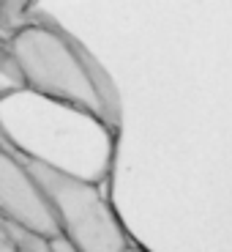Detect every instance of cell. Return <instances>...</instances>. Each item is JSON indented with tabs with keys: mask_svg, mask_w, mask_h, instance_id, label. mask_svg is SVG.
Instances as JSON below:
<instances>
[{
	"mask_svg": "<svg viewBox=\"0 0 232 252\" xmlns=\"http://www.w3.org/2000/svg\"><path fill=\"white\" fill-rule=\"evenodd\" d=\"M6 47L22 88L69 104L109 129L118 126L120 104L112 80L71 33L50 19H33L8 38Z\"/></svg>",
	"mask_w": 232,
	"mask_h": 252,
	"instance_id": "6da1fadb",
	"label": "cell"
},
{
	"mask_svg": "<svg viewBox=\"0 0 232 252\" xmlns=\"http://www.w3.org/2000/svg\"><path fill=\"white\" fill-rule=\"evenodd\" d=\"M22 88V80H19V71L14 66L11 55H8V47L6 41L0 38V99H6L11 96L14 91Z\"/></svg>",
	"mask_w": 232,
	"mask_h": 252,
	"instance_id": "277c9868",
	"label": "cell"
},
{
	"mask_svg": "<svg viewBox=\"0 0 232 252\" xmlns=\"http://www.w3.org/2000/svg\"><path fill=\"white\" fill-rule=\"evenodd\" d=\"M0 148H6V151H11V154H25L22 148H19L17 143L11 140V134L6 132V126L0 124Z\"/></svg>",
	"mask_w": 232,
	"mask_h": 252,
	"instance_id": "5b68a950",
	"label": "cell"
},
{
	"mask_svg": "<svg viewBox=\"0 0 232 252\" xmlns=\"http://www.w3.org/2000/svg\"><path fill=\"white\" fill-rule=\"evenodd\" d=\"M25 157L27 154L0 148V220L52 241L60 236V230L44 192L27 170Z\"/></svg>",
	"mask_w": 232,
	"mask_h": 252,
	"instance_id": "3957f363",
	"label": "cell"
},
{
	"mask_svg": "<svg viewBox=\"0 0 232 252\" xmlns=\"http://www.w3.org/2000/svg\"><path fill=\"white\" fill-rule=\"evenodd\" d=\"M131 252H145V250H139V247H137V244H134V247H131Z\"/></svg>",
	"mask_w": 232,
	"mask_h": 252,
	"instance_id": "52a82bcc",
	"label": "cell"
},
{
	"mask_svg": "<svg viewBox=\"0 0 232 252\" xmlns=\"http://www.w3.org/2000/svg\"><path fill=\"white\" fill-rule=\"evenodd\" d=\"M52 252H77V250L71 244H66V241L57 236V239H52Z\"/></svg>",
	"mask_w": 232,
	"mask_h": 252,
	"instance_id": "8992f818",
	"label": "cell"
},
{
	"mask_svg": "<svg viewBox=\"0 0 232 252\" xmlns=\"http://www.w3.org/2000/svg\"><path fill=\"white\" fill-rule=\"evenodd\" d=\"M25 164L44 192L66 244L77 252H131V236L96 184L82 181L33 154L25 157Z\"/></svg>",
	"mask_w": 232,
	"mask_h": 252,
	"instance_id": "7a4b0ae2",
	"label": "cell"
}]
</instances>
